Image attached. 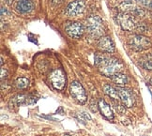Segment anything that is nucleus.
Here are the masks:
<instances>
[{
    "label": "nucleus",
    "mask_w": 152,
    "mask_h": 136,
    "mask_svg": "<svg viewBox=\"0 0 152 136\" xmlns=\"http://www.w3.org/2000/svg\"><path fill=\"white\" fill-rule=\"evenodd\" d=\"M94 63L98 67L99 72L106 77H112L119 73L123 69V64L118 58L110 56L102 53H97L94 56Z\"/></svg>",
    "instance_id": "obj_1"
},
{
    "label": "nucleus",
    "mask_w": 152,
    "mask_h": 136,
    "mask_svg": "<svg viewBox=\"0 0 152 136\" xmlns=\"http://www.w3.org/2000/svg\"><path fill=\"white\" fill-rule=\"evenodd\" d=\"M115 21L118 23V25H119L121 28L126 31L140 30L143 32L147 29V27L144 26V23H138L135 21L134 16L126 12H122V11L115 15Z\"/></svg>",
    "instance_id": "obj_2"
},
{
    "label": "nucleus",
    "mask_w": 152,
    "mask_h": 136,
    "mask_svg": "<svg viewBox=\"0 0 152 136\" xmlns=\"http://www.w3.org/2000/svg\"><path fill=\"white\" fill-rule=\"evenodd\" d=\"M86 28L93 39H101L104 35V25L101 17L90 15L86 21Z\"/></svg>",
    "instance_id": "obj_3"
},
{
    "label": "nucleus",
    "mask_w": 152,
    "mask_h": 136,
    "mask_svg": "<svg viewBox=\"0 0 152 136\" xmlns=\"http://www.w3.org/2000/svg\"><path fill=\"white\" fill-rule=\"evenodd\" d=\"M128 44L130 48L135 52H142L149 49L152 46L151 40L143 35H133L130 37L128 40Z\"/></svg>",
    "instance_id": "obj_4"
},
{
    "label": "nucleus",
    "mask_w": 152,
    "mask_h": 136,
    "mask_svg": "<svg viewBox=\"0 0 152 136\" xmlns=\"http://www.w3.org/2000/svg\"><path fill=\"white\" fill-rule=\"evenodd\" d=\"M49 80L53 87L57 91H62L66 86V74L60 69L53 70L49 76Z\"/></svg>",
    "instance_id": "obj_5"
},
{
    "label": "nucleus",
    "mask_w": 152,
    "mask_h": 136,
    "mask_svg": "<svg viewBox=\"0 0 152 136\" xmlns=\"http://www.w3.org/2000/svg\"><path fill=\"white\" fill-rule=\"evenodd\" d=\"M69 93L72 98L77 100L80 104H85L87 100V95L86 93L85 88L83 87L79 82L73 81L69 86Z\"/></svg>",
    "instance_id": "obj_6"
},
{
    "label": "nucleus",
    "mask_w": 152,
    "mask_h": 136,
    "mask_svg": "<svg viewBox=\"0 0 152 136\" xmlns=\"http://www.w3.org/2000/svg\"><path fill=\"white\" fill-rule=\"evenodd\" d=\"M115 88L118 92L120 100L122 102V103H123L125 107H127V108L132 107L134 105V102H135V99H134V96L132 93V91L127 89L125 87H121V86H118Z\"/></svg>",
    "instance_id": "obj_7"
},
{
    "label": "nucleus",
    "mask_w": 152,
    "mask_h": 136,
    "mask_svg": "<svg viewBox=\"0 0 152 136\" xmlns=\"http://www.w3.org/2000/svg\"><path fill=\"white\" fill-rule=\"evenodd\" d=\"M65 31L72 39H80L85 32V27L79 22L69 23L66 26Z\"/></svg>",
    "instance_id": "obj_8"
},
{
    "label": "nucleus",
    "mask_w": 152,
    "mask_h": 136,
    "mask_svg": "<svg viewBox=\"0 0 152 136\" xmlns=\"http://www.w3.org/2000/svg\"><path fill=\"white\" fill-rule=\"evenodd\" d=\"M86 3L83 0H74L66 8V14L69 16H77L85 10Z\"/></svg>",
    "instance_id": "obj_9"
},
{
    "label": "nucleus",
    "mask_w": 152,
    "mask_h": 136,
    "mask_svg": "<svg viewBox=\"0 0 152 136\" xmlns=\"http://www.w3.org/2000/svg\"><path fill=\"white\" fill-rule=\"evenodd\" d=\"M98 48L102 52H105L107 54H113L115 51V46L113 39L109 36H103L98 40Z\"/></svg>",
    "instance_id": "obj_10"
},
{
    "label": "nucleus",
    "mask_w": 152,
    "mask_h": 136,
    "mask_svg": "<svg viewBox=\"0 0 152 136\" xmlns=\"http://www.w3.org/2000/svg\"><path fill=\"white\" fill-rule=\"evenodd\" d=\"M98 104H99V110H100L101 114L105 118H107V119L113 120L114 119V114H113L112 109H111V107H110V105L102 99H99Z\"/></svg>",
    "instance_id": "obj_11"
},
{
    "label": "nucleus",
    "mask_w": 152,
    "mask_h": 136,
    "mask_svg": "<svg viewBox=\"0 0 152 136\" xmlns=\"http://www.w3.org/2000/svg\"><path fill=\"white\" fill-rule=\"evenodd\" d=\"M16 9L20 12L26 13V12H30V11H32L35 9V5L31 0H19L17 2Z\"/></svg>",
    "instance_id": "obj_12"
},
{
    "label": "nucleus",
    "mask_w": 152,
    "mask_h": 136,
    "mask_svg": "<svg viewBox=\"0 0 152 136\" xmlns=\"http://www.w3.org/2000/svg\"><path fill=\"white\" fill-rule=\"evenodd\" d=\"M102 89H103V92H104L105 95H107L111 99H116V100L120 99L118 92V90H116V88H115L114 86H110V85H104Z\"/></svg>",
    "instance_id": "obj_13"
},
{
    "label": "nucleus",
    "mask_w": 152,
    "mask_h": 136,
    "mask_svg": "<svg viewBox=\"0 0 152 136\" xmlns=\"http://www.w3.org/2000/svg\"><path fill=\"white\" fill-rule=\"evenodd\" d=\"M26 95H25V94H19V95H16L15 97L11 98L9 104L10 107H18V106L26 104Z\"/></svg>",
    "instance_id": "obj_14"
},
{
    "label": "nucleus",
    "mask_w": 152,
    "mask_h": 136,
    "mask_svg": "<svg viewBox=\"0 0 152 136\" xmlns=\"http://www.w3.org/2000/svg\"><path fill=\"white\" fill-rule=\"evenodd\" d=\"M112 81L115 83V84L118 85V86H123V85H126L128 84L129 82V78L126 74H123V73H116L115 74L114 76L111 77Z\"/></svg>",
    "instance_id": "obj_15"
},
{
    "label": "nucleus",
    "mask_w": 152,
    "mask_h": 136,
    "mask_svg": "<svg viewBox=\"0 0 152 136\" xmlns=\"http://www.w3.org/2000/svg\"><path fill=\"white\" fill-rule=\"evenodd\" d=\"M39 98H40V95H39L38 92H32L30 94H28V95H26V104H27V105L35 104L39 99Z\"/></svg>",
    "instance_id": "obj_16"
},
{
    "label": "nucleus",
    "mask_w": 152,
    "mask_h": 136,
    "mask_svg": "<svg viewBox=\"0 0 152 136\" xmlns=\"http://www.w3.org/2000/svg\"><path fill=\"white\" fill-rule=\"evenodd\" d=\"M15 86L19 89H26L29 86V80L26 77H20L15 81Z\"/></svg>",
    "instance_id": "obj_17"
},
{
    "label": "nucleus",
    "mask_w": 152,
    "mask_h": 136,
    "mask_svg": "<svg viewBox=\"0 0 152 136\" xmlns=\"http://www.w3.org/2000/svg\"><path fill=\"white\" fill-rule=\"evenodd\" d=\"M140 65L145 69L152 70V55L145 57L144 60L140 61Z\"/></svg>",
    "instance_id": "obj_18"
},
{
    "label": "nucleus",
    "mask_w": 152,
    "mask_h": 136,
    "mask_svg": "<svg viewBox=\"0 0 152 136\" xmlns=\"http://www.w3.org/2000/svg\"><path fill=\"white\" fill-rule=\"evenodd\" d=\"M78 119L81 121H86V120H91V116H89V114L86 113V112H80V113L77 115Z\"/></svg>",
    "instance_id": "obj_19"
},
{
    "label": "nucleus",
    "mask_w": 152,
    "mask_h": 136,
    "mask_svg": "<svg viewBox=\"0 0 152 136\" xmlns=\"http://www.w3.org/2000/svg\"><path fill=\"white\" fill-rule=\"evenodd\" d=\"M138 3H140L144 7L152 10V0H135Z\"/></svg>",
    "instance_id": "obj_20"
},
{
    "label": "nucleus",
    "mask_w": 152,
    "mask_h": 136,
    "mask_svg": "<svg viewBox=\"0 0 152 136\" xmlns=\"http://www.w3.org/2000/svg\"><path fill=\"white\" fill-rule=\"evenodd\" d=\"M7 75H8L7 70L2 68V69H1V81H2V82L4 81V78H5V79L7 78Z\"/></svg>",
    "instance_id": "obj_21"
},
{
    "label": "nucleus",
    "mask_w": 152,
    "mask_h": 136,
    "mask_svg": "<svg viewBox=\"0 0 152 136\" xmlns=\"http://www.w3.org/2000/svg\"><path fill=\"white\" fill-rule=\"evenodd\" d=\"M52 2L55 3V4H59L62 2V0H52Z\"/></svg>",
    "instance_id": "obj_22"
},
{
    "label": "nucleus",
    "mask_w": 152,
    "mask_h": 136,
    "mask_svg": "<svg viewBox=\"0 0 152 136\" xmlns=\"http://www.w3.org/2000/svg\"><path fill=\"white\" fill-rule=\"evenodd\" d=\"M6 1H7V3H8L9 5H10V4H11V1H13V0H6Z\"/></svg>",
    "instance_id": "obj_23"
},
{
    "label": "nucleus",
    "mask_w": 152,
    "mask_h": 136,
    "mask_svg": "<svg viewBox=\"0 0 152 136\" xmlns=\"http://www.w3.org/2000/svg\"><path fill=\"white\" fill-rule=\"evenodd\" d=\"M3 63H4V61H3V57L1 56V65H3Z\"/></svg>",
    "instance_id": "obj_24"
},
{
    "label": "nucleus",
    "mask_w": 152,
    "mask_h": 136,
    "mask_svg": "<svg viewBox=\"0 0 152 136\" xmlns=\"http://www.w3.org/2000/svg\"><path fill=\"white\" fill-rule=\"evenodd\" d=\"M126 1H134V0H126Z\"/></svg>",
    "instance_id": "obj_25"
}]
</instances>
